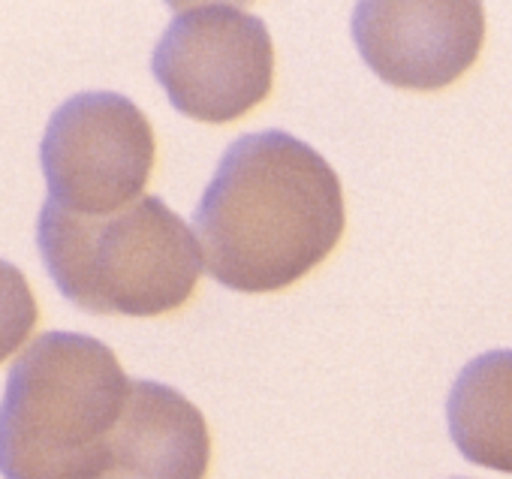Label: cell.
<instances>
[{
  "mask_svg": "<svg viewBox=\"0 0 512 479\" xmlns=\"http://www.w3.org/2000/svg\"><path fill=\"white\" fill-rule=\"evenodd\" d=\"M193 223L205 272L220 287L278 293L338 248L344 187L329 160L293 133H244L220 157Z\"/></svg>",
  "mask_w": 512,
  "mask_h": 479,
  "instance_id": "6da1fadb",
  "label": "cell"
},
{
  "mask_svg": "<svg viewBox=\"0 0 512 479\" xmlns=\"http://www.w3.org/2000/svg\"><path fill=\"white\" fill-rule=\"evenodd\" d=\"M130 383L112 347L91 335L34 338L0 401V476L97 479Z\"/></svg>",
  "mask_w": 512,
  "mask_h": 479,
  "instance_id": "7a4b0ae2",
  "label": "cell"
},
{
  "mask_svg": "<svg viewBox=\"0 0 512 479\" xmlns=\"http://www.w3.org/2000/svg\"><path fill=\"white\" fill-rule=\"evenodd\" d=\"M37 248L67 302L115 317L178 311L205 269L199 238L160 196H142L106 217L70 214L46 199Z\"/></svg>",
  "mask_w": 512,
  "mask_h": 479,
  "instance_id": "3957f363",
  "label": "cell"
},
{
  "mask_svg": "<svg viewBox=\"0 0 512 479\" xmlns=\"http://www.w3.org/2000/svg\"><path fill=\"white\" fill-rule=\"evenodd\" d=\"M151 73L181 115L232 124L272 94V34L238 4H178L154 46Z\"/></svg>",
  "mask_w": 512,
  "mask_h": 479,
  "instance_id": "277c9868",
  "label": "cell"
},
{
  "mask_svg": "<svg viewBox=\"0 0 512 479\" xmlns=\"http://www.w3.org/2000/svg\"><path fill=\"white\" fill-rule=\"evenodd\" d=\"M154 157L151 121L133 100L112 91L61 103L40 142L49 199L82 217H106L139 202Z\"/></svg>",
  "mask_w": 512,
  "mask_h": 479,
  "instance_id": "5b68a950",
  "label": "cell"
},
{
  "mask_svg": "<svg viewBox=\"0 0 512 479\" xmlns=\"http://www.w3.org/2000/svg\"><path fill=\"white\" fill-rule=\"evenodd\" d=\"M353 40L362 61L392 88L440 91L458 82L485 43V10L455 4H380L353 10Z\"/></svg>",
  "mask_w": 512,
  "mask_h": 479,
  "instance_id": "8992f818",
  "label": "cell"
},
{
  "mask_svg": "<svg viewBox=\"0 0 512 479\" xmlns=\"http://www.w3.org/2000/svg\"><path fill=\"white\" fill-rule=\"evenodd\" d=\"M208 464L202 410L166 383L133 380L97 479H205Z\"/></svg>",
  "mask_w": 512,
  "mask_h": 479,
  "instance_id": "52a82bcc",
  "label": "cell"
},
{
  "mask_svg": "<svg viewBox=\"0 0 512 479\" xmlns=\"http://www.w3.org/2000/svg\"><path fill=\"white\" fill-rule=\"evenodd\" d=\"M446 419L452 443L470 464L512 473V350H488L461 368Z\"/></svg>",
  "mask_w": 512,
  "mask_h": 479,
  "instance_id": "ba28073f",
  "label": "cell"
},
{
  "mask_svg": "<svg viewBox=\"0 0 512 479\" xmlns=\"http://www.w3.org/2000/svg\"><path fill=\"white\" fill-rule=\"evenodd\" d=\"M40 305L22 269L0 260V362H7L37 329Z\"/></svg>",
  "mask_w": 512,
  "mask_h": 479,
  "instance_id": "9c48e42d",
  "label": "cell"
}]
</instances>
